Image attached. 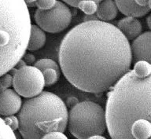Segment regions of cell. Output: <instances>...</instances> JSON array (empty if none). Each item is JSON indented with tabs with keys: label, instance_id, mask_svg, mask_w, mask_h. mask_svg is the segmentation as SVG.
<instances>
[{
	"label": "cell",
	"instance_id": "obj_19",
	"mask_svg": "<svg viewBox=\"0 0 151 139\" xmlns=\"http://www.w3.org/2000/svg\"><path fill=\"white\" fill-rule=\"evenodd\" d=\"M0 138H16L14 130L6 124L2 118L0 117Z\"/></svg>",
	"mask_w": 151,
	"mask_h": 139
},
{
	"label": "cell",
	"instance_id": "obj_31",
	"mask_svg": "<svg viewBox=\"0 0 151 139\" xmlns=\"http://www.w3.org/2000/svg\"><path fill=\"white\" fill-rule=\"evenodd\" d=\"M90 139H94V138H100V139H105L106 138L102 136L101 134H95V135H92L89 138Z\"/></svg>",
	"mask_w": 151,
	"mask_h": 139
},
{
	"label": "cell",
	"instance_id": "obj_4",
	"mask_svg": "<svg viewBox=\"0 0 151 139\" xmlns=\"http://www.w3.org/2000/svg\"><path fill=\"white\" fill-rule=\"evenodd\" d=\"M18 112V129L24 138H42L49 132H64L68 124L67 106L51 92L42 91L28 98Z\"/></svg>",
	"mask_w": 151,
	"mask_h": 139
},
{
	"label": "cell",
	"instance_id": "obj_25",
	"mask_svg": "<svg viewBox=\"0 0 151 139\" xmlns=\"http://www.w3.org/2000/svg\"><path fill=\"white\" fill-rule=\"evenodd\" d=\"M134 2L139 6L146 7V8L151 9V0H134Z\"/></svg>",
	"mask_w": 151,
	"mask_h": 139
},
{
	"label": "cell",
	"instance_id": "obj_14",
	"mask_svg": "<svg viewBox=\"0 0 151 139\" xmlns=\"http://www.w3.org/2000/svg\"><path fill=\"white\" fill-rule=\"evenodd\" d=\"M131 134L133 138L147 139L151 136V123L145 119H139L132 123Z\"/></svg>",
	"mask_w": 151,
	"mask_h": 139
},
{
	"label": "cell",
	"instance_id": "obj_15",
	"mask_svg": "<svg viewBox=\"0 0 151 139\" xmlns=\"http://www.w3.org/2000/svg\"><path fill=\"white\" fill-rule=\"evenodd\" d=\"M132 71L138 77H148L151 75V64L146 61H136Z\"/></svg>",
	"mask_w": 151,
	"mask_h": 139
},
{
	"label": "cell",
	"instance_id": "obj_29",
	"mask_svg": "<svg viewBox=\"0 0 151 139\" xmlns=\"http://www.w3.org/2000/svg\"><path fill=\"white\" fill-rule=\"evenodd\" d=\"M79 101H78V100L76 97H69V98L68 99V105L71 107V105H72V103H73V105H76V104L78 103Z\"/></svg>",
	"mask_w": 151,
	"mask_h": 139
},
{
	"label": "cell",
	"instance_id": "obj_12",
	"mask_svg": "<svg viewBox=\"0 0 151 139\" xmlns=\"http://www.w3.org/2000/svg\"><path fill=\"white\" fill-rule=\"evenodd\" d=\"M118 9L113 0H101L98 3L96 15L100 21H109L117 16Z\"/></svg>",
	"mask_w": 151,
	"mask_h": 139
},
{
	"label": "cell",
	"instance_id": "obj_24",
	"mask_svg": "<svg viewBox=\"0 0 151 139\" xmlns=\"http://www.w3.org/2000/svg\"><path fill=\"white\" fill-rule=\"evenodd\" d=\"M22 59L25 61L26 64H28L29 65H31L32 64L35 63V56L32 54H24L22 57Z\"/></svg>",
	"mask_w": 151,
	"mask_h": 139
},
{
	"label": "cell",
	"instance_id": "obj_18",
	"mask_svg": "<svg viewBox=\"0 0 151 139\" xmlns=\"http://www.w3.org/2000/svg\"><path fill=\"white\" fill-rule=\"evenodd\" d=\"M34 66L38 69H40V71H42L45 68H53L54 70L60 72V68H59L58 64L51 59H40L39 61H35L34 63Z\"/></svg>",
	"mask_w": 151,
	"mask_h": 139
},
{
	"label": "cell",
	"instance_id": "obj_21",
	"mask_svg": "<svg viewBox=\"0 0 151 139\" xmlns=\"http://www.w3.org/2000/svg\"><path fill=\"white\" fill-rule=\"evenodd\" d=\"M2 119L4 120V122L6 123V124L8 125L14 131H15L16 130L18 129L19 122L18 119H17V116H15L14 115H7V116H5V117L2 118Z\"/></svg>",
	"mask_w": 151,
	"mask_h": 139
},
{
	"label": "cell",
	"instance_id": "obj_26",
	"mask_svg": "<svg viewBox=\"0 0 151 139\" xmlns=\"http://www.w3.org/2000/svg\"><path fill=\"white\" fill-rule=\"evenodd\" d=\"M64 2H65L68 5L71 6L73 7H77L78 3L80 2V1H82V0H62ZM94 2H96L99 3V2H101V0H93Z\"/></svg>",
	"mask_w": 151,
	"mask_h": 139
},
{
	"label": "cell",
	"instance_id": "obj_27",
	"mask_svg": "<svg viewBox=\"0 0 151 139\" xmlns=\"http://www.w3.org/2000/svg\"><path fill=\"white\" fill-rule=\"evenodd\" d=\"M97 20H99L98 18V16L95 14H90V15H85L84 16V21H97Z\"/></svg>",
	"mask_w": 151,
	"mask_h": 139
},
{
	"label": "cell",
	"instance_id": "obj_5",
	"mask_svg": "<svg viewBox=\"0 0 151 139\" xmlns=\"http://www.w3.org/2000/svg\"><path fill=\"white\" fill-rule=\"evenodd\" d=\"M68 130L76 138H89L102 134L106 129L105 110L93 101L78 102L72 107L68 116Z\"/></svg>",
	"mask_w": 151,
	"mask_h": 139
},
{
	"label": "cell",
	"instance_id": "obj_13",
	"mask_svg": "<svg viewBox=\"0 0 151 139\" xmlns=\"http://www.w3.org/2000/svg\"><path fill=\"white\" fill-rule=\"evenodd\" d=\"M46 35L43 30L35 24H31L30 35L28 39L27 49L29 51H36L44 47L46 43Z\"/></svg>",
	"mask_w": 151,
	"mask_h": 139
},
{
	"label": "cell",
	"instance_id": "obj_2",
	"mask_svg": "<svg viewBox=\"0 0 151 139\" xmlns=\"http://www.w3.org/2000/svg\"><path fill=\"white\" fill-rule=\"evenodd\" d=\"M108 94L106 122L112 138H133L131 127L135 120H151L150 76L138 77L132 70L125 73Z\"/></svg>",
	"mask_w": 151,
	"mask_h": 139
},
{
	"label": "cell",
	"instance_id": "obj_16",
	"mask_svg": "<svg viewBox=\"0 0 151 139\" xmlns=\"http://www.w3.org/2000/svg\"><path fill=\"white\" fill-rule=\"evenodd\" d=\"M42 72L45 87H50L58 81L61 72L53 68H45Z\"/></svg>",
	"mask_w": 151,
	"mask_h": 139
},
{
	"label": "cell",
	"instance_id": "obj_8",
	"mask_svg": "<svg viewBox=\"0 0 151 139\" xmlns=\"http://www.w3.org/2000/svg\"><path fill=\"white\" fill-rule=\"evenodd\" d=\"M150 32H146L140 34L134 39L132 46H130L132 57H133L134 62L139 61H146L150 63Z\"/></svg>",
	"mask_w": 151,
	"mask_h": 139
},
{
	"label": "cell",
	"instance_id": "obj_1",
	"mask_svg": "<svg viewBox=\"0 0 151 139\" xmlns=\"http://www.w3.org/2000/svg\"><path fill=\"white\" fill-rule=\"evenodd\" d=\"M127 38L117 27L100 20L72 28L59 48V63L68 82L87 93L110 90L131 69L132 57Z\"/></svg>",
	"mask_w": 151,
	"mask_h": 139
},
{
	"label": "cell",
	"instance_id": "obj_28",
	"mask_svg": "<svg viewBox=\"0 0 151 139\" xmlns=\"http://www.w3.org/2000/svg\"><path fill=\"white\" fill-rule=\"evenodd\" d=\"M25 65H27L25 63V61H24L22 58H21L18 61H17V62L16 64L14 65V68H16L17 69H18V68H22V67H24V66H25Z\"/></svg>",
	"mask_w": 151,
	"mask_h": 139
},
{
	"label": "cell",
	"instance_id": "obj_20",
	"mask_svg": "<svg viewBox=\"0 0 151 139\" xmlns=\"http://www.w3.org/2000/svg\"><path fill=\"white\" fill-rule=\"evenodd\" d=\"M13 83V76L8 72L0 76V91L9 88Z\"/></svg>",
	"mask_w": 151,
	"mask_h": 139
},
{
	"label": "cell",
	"instance_id": "obj_17",
	"mask_svg": "<svg viewBox=\"0 0 151 139\" xmlns=\"http://www.w3.org/2000/svg\"><path fill=\"white\" fill-rule=\"evenodd\" d=\"M98 2L93 0H82L77 5V8L82 10L86 15L94 14L96 13Z\"/></svg>",
	"mask_w": 151,
	"mask_h": 139
},
{
	"label": "cell",
	"instance_id": "obj_9",
	"mask_svg": "<svg viewBox=\"0 0 151 139\" xmlns=\"http://www.w3.org/2000/svg\"><path fill=\"white\" fill-rule=\"evenodd\" d=\"M22 105L21 97L15 90L6 89L0 91V115H15Z\"/></svg>",
	"mask_w": 151,
	"mask_h": 139
},
{
	"label": "cell",
	"instance_id": "obj_30",
	"mask_svg": "<svg viewBox=\"0 0 151 139\" xmlns=\"http://www.w3.org/2000/svg\"><path fill=\"white\" fill-rule=\"evenodd\" d=\"M28 7H34L35 6V2L36 0H24Z\"/></svg>",
	"mask_w": 151,
	"mask_h": 139
},
{
	"label": "cell",
	"instance_id": "obj_22",
	"mask_svg": "<svg viewBox=\"0 0 151 139\" xmlns=\"http://www.w3.org/2000/svg\"><path fill=\"white\" fill-rule=\"evenodd\" d=\"M57 0H36L35 6L40 9H49L54 6Z\"/></svg>",
	"mask_w": 151,
	"mask_h": 139
},
{
	"label": "cell",
	"instance_id": "obj_32",
	"mask_svg": "<svg viewBox=\"0 0 151 139\" xmlns=\"http://www.w3.org/2000/svg\"><path fill=\"white\" fill-rule=\"evenodd\" d=\"M150 18H151V16H149L148 17H147V19H146V21H147V24H148V27H149V28H151Z\"/></svg>",
	"mask_w": 151,
	"mask_h": 139
},
{
	"label": "cell",
	"instance_id": "obj_6",
	"mask_svg": "<svg viewBox=\"0 0 151 139\" xmlns=\"http://www.w3.org/2000/svg\"><path fill=\"white\" fill-rule=\"evenodd\" d=\"M34 18L35 23L42 30L54 34L68 28L72 21V14L65 3L56 1L55 5L50 9H38Z\"/></svg>",
	"mask_w": 151,
	"mask_h": 139
},
{
	"label": "cell",
	"instance_id": "obj_3",
	"mask_svg": "<svg viewBox=\"0 0 151 139\" xmlns=\"http://www.w3.org/2000/svg\"><path fill=\"white\" fill-rule=\"evenodd\" d=\"M31 24L24 0H0V76L25 54Z\"/></svg>",
	"mask_w": 151,
	"mask_h": 139
},
{
	"label": "cell",
	"instance_id": "obj_23",
	"mask_svg": "<svg viewBox=\"0 0 151 139\" xmlns=\"http://www.w3.org/2000/svg\"><path fill=\"white\" fill-rule=\"evenodd\" d=\"M42 138H60V139H67V136L64 134L63 132L61 131H51L47 133L42 136Z\"/></svg>",
	"mask_w": 151,
	"mask_h": 139
},
{
	"label": "cell",
	"instance_id": "obj_7",
	"mask_svg": "<svg viewBox=\"0 0 151 139\" xmlns=\"http://www.w3.org/2000/svg\"><path fill=\"white\" fill-rule=\"evenodd\" d=\"M12 85L20 96L26 98L37 96L45 87L42 72L32 65L17 69L13 75Z\"/></svg>",
	"mask_w": 151,
	"mask_h": 139
},
{
	"label": "cell",
	"instance_id": "obj_10",
	"mask_svg": "<svg viewBox=\"0 0 151 139\" xmlns=\"http://www.w3.org/2000/svg\"><path fill=\"white\" fill-rule=\"evenodd\" d=\"M117 28L127 40L134 39L142 30L141 22L133 16H126L117 22Z\"/></svg>",
	"mask_w": 151,
	"mask_h": 139
},
{
	"label": "cell",
	"instance_id": "obj_11",
	"mask_svg": "<svg viewBox=\"0 0 151 139\" xmlns=\"http://www.w3.org/2000/svg\"><path fill=\"white\" fill-rule=\"evenodd\" d=\"M118 10L126 16L142 17L148 14L150 9L139 6L134 0H114Z\"/></svg>",
	"mask_w": 151,
	"mask_h": 139
}]
</instances>
